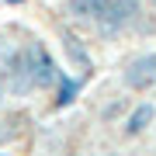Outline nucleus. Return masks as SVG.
Listing matches in <instances>:
<instances>
[{"instance_id": "nucleus-9", "label": "nucleus", "mask_w": 156, "mask_h": 156, "mask_svg": "<svg viewBox=\"0 0 156 156\" xmlns=\"http://www.w3.org/2000/svg\"><path fill=\"white\" fill-rule=\"evenodd\" d=\"M7 142H14V132L7 128V122H0V146H7Z\"/></svg>"}, {"instance_id": "nucleus-7", "label": "nucleus", "mask_w": 156, "mask_h": 156, "mask_svg": "<svg viewBox=\"0 0 156 156\" xmlns=\"http://www.w3.org/2000/svg\"><path fill=\"white\" fill-rule=\"evenodd\" d=\"M97 7H101V0H66V14L76 24H94Z\"/></svg>"}, {"instance_id": "nucleus-11", "label": "nucleus", "mask_w": 156, "mask_h": 156, "mask_svg": "<svg viewBox=\"0 0 156 156\" xmlns=\"http://www.w3.org/2000/svg\"><path fill=\"white\" fill-rule=\"evenodd\" d=\"M153 128H156V122H153Z\"/></svg>"}, {"instance_id": "nucleus-2", "label": "nucleus", "mask_w": 156, "mask_h": 156, "mask_svg": "<svg viewBox=\"0 0 156 156\" xmlns=\"http://www.w3.org/2000/svg\"><path fill=\"white\" fill-rule=\"evenodd\" d=\"M21 59H24V69H28L35 90H52L56 87V80H59L62 69H59V62L52 59V52L45 49V42H38V38L24 42L21 45Z\"/></svg>"}, {"instance_id": "nucleus-3", "label": "nucleus", "mask_w": 156, "mask_h": 156, "mask_svg": "<svg viewBox=\"0 0 156 156\" xmlns=\"http://www.w3.org/2000/svg\"><path fill=\"white\" fill-rule=\"evenodd\" d=\"M122 87L135 90V94H146V90L156 87V52H139V56H132L125 62Z\"/></svg>"}, {"instance_id": "nucleus-5", "label": "nucleus", "mask_w": 156, "mask_h": 156, "mask_svg": "<svg viewBox=\"0 0 156 156\" xmlns=\"http://www.w3.org/2000/svg\"><path fill=\"white\" fill-rule=\"evenodd\" d=\"M156 122V101H139L125 111V139H139Z\"/></svg>"}, {"instance_id": "nucleus-4", "label": "nucleus", "mask_w": 156, "mask_h": 156, "mask_svg": "<svg viewBox=\"0 0 156 156\" xmlns=\"http://www.w3.org/2000/svg\"><path fill=\"white\" fill-rule=\"evenodd\" d=\"M59 49L62 59L69 62L73 69H80L83 76H94V59H90V45L80 38L73 28H59Z\"/></svg>"}, {"instance_id": "nucleus-10", "label": "nucleus", "mask_w": 156, "mask_h": 156, "mask_svg": "<svg viewBox=\"0 0 156 156\" xmlns=\"http://www.w3.org/2000/svg\"><path fill=\"white\" fill-rule=\"evenodd\" d=\"M0 97H4V87H0Z\"/></svg>"}, {"instance_id": "nucleus-6", "label": "nucleus", "mask_w": 156, "mask_h": 156, "mask_svg": "<svg viewBox=\"0 0 156 156\" xmlns=\"http://www.w3.org/2000/svg\"><path fill=\"white\" fill-rule=\"evenodd\" d=\"M83 80H87V76H69V73H59V80H56V101H52V108H56V111L69 108L73 101L80 97V90H83Z\"/></svg>"}, {"instance_id": "nucleus-8", "label": "nucleus", "mask_w": 156, "mask_h": 156, "mask_svg": "<svg viewBox=\"0 0 156 156\" xmlns=\"http://www.w3.org/2000/svg\"><path fill=\"white\" fill-rule=\"evenodd\" d=\"M128 108H132V104H128V97H122V94H118V97H111V101H108V104L97 111V118H101L104 125H111V122H118V118L128 111Z\"/></svg>"}, {"instance_id": "nucleus-1", "label": "nucleus", "mask_w": 156, "mask_h": 156, "mask_svg": "<svg viewBox=\"0 0 156 156\" xmlns=\"http://www.w3.org/2000/svg\"><path fill=\"white\" fill-rule=\"evenodd\" d=\"M139 11H142V0H101L97 17H94L90 28H94L104 42H111V38H118L122 31H128L135 24Z\"/></svg>"}]
</instances>
